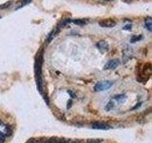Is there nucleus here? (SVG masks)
Here are the masks:
<instances>
[{"mask_svg": "<svg viewBox=\"0 0 152 143\" xmlns=\"http://www.w3.org/2000/svg\"><path fill=\"white\" fill-rule=\"evenodd\" d=\"M112 85H113V83L110 82V81H101V82H98L97 84L95 85L94 90L96 92H102V91L109 89Z\"/></svg>", "mask_w": 152, "mask_h": 143, "instance_id": "1", "label": "nucleus"}, {"mask_svg": "<svg viewBox=\"0 0 152 143\" xmlns=\"http://www.w3.org/2000/svg\"><path fill=\"white\" fill-rule=\"evenodd\" d=\"M99 25L103 27V28H112V27L116 25V21L114 19H110V18L104 19L99 21Z\"/></svg>", "mask_w": 152, "mask_h": 143, "instance_id": "2", "label": "nucleus"}, {"mask_svg": "<svg viewBox=\"0 0 152 143\" xmlns=\"http://www.w3.org/2000/svg\"><path fill=\"white\" fill-rule=\"evenodd\" d=\"M119 64H120V61L118 59H111L106 63V65L104 68H105L106 70H113L118 67Z\"/></svg>", "mask_w": 152, "mask_h": 143, "instance_id": "3", "label": "nucleus"}, {"mask_svg": "<svg viewBox=\"0 0 152 143\" xmlns=\"http://www.w3.org/2000/svg\"><path fill=\"white\" fill-rule=\"evenodd\" d=\"M91 128L96 129V130H108L110 129V126L103 122H94L91 124Z\"/></svg>", "mask_w": 152, "mask_h": 143, "instance_id": "4", "label": "nucleus"}, {"mask_svg": "<svg viewBox=\"0 0 152 143\" xmlns=\"http://www.w3.org/2000/svg\"><path fill=\"white\" fill-rule=\"evenodd\" d=\"M96 46H97L98 49L101 51L102 53H106L108 52L109 47H108V44L106 43V41H104V40H101V41H99L97 44H96Z\"/></svg>", "mask_w": 152, "mask_h": 143, "instance_id": "5", "label": "nucleus"}, {"mask_svg": "<svg viewBox=\"0 0 152 143\" xmlns=\"http://www.w3.org/2000/svg\"><path fill=\"white\" fill-rule=\"evenodd\" d=\"M32 2V0H19L18 2L16 3V6H15V10H18L20 8H22V7L28 5L29 3Z\"/></svg>", "mask_w": 152, "mask_h": 143, "instance_id": "6", "label": "nucleus"}, {"mask_svg": "<svg viewBox=\"0 0 152 143\" xmlns=\"http://www.w3.org/2000/svg\"><path fill=\"white\" fill-rule=\"evenodd\" d=\"M72 22L76 24V25H85V24L88 22V19H75Z\"/></svg>", "mask_w": 152, "mask_h": 143, "instance_id": "7", "label": "nucleus"}, {"mask_svg": "<svg viewBox=\"0 0 152 143\" xmlns=\"http://www.w3.org/2000/svg\"><path fill=\"white\" fill-rule=\"evenodd\" d=\"M114 98L118 101V102H124L126 100V95H124V94H120V95H116V96H114Z\"/></svg>", "mask_w": 152, "mask_h": 143, "instance_id": "8", "label": "nucleus"}, {"mask_svg": "<svg viewBox=\"0 0 152 143\" xmlns=\"http://www.w3.org/2000/svg\"><path fill=\"white\" fill-rule=\"evenodd\" d=\"M146 28L148 29V31H151L152 30V21H151V18H147V20L146 21Z\"/></svg>", "mask_w": 152, "mask_h": 143, "instance_id": "9", "label": "nucleus"}, {"mask_svg": "<svg viewBox=\"0 0 152 143\" xmlns=\"http://www.w3.org/2000/svg\"><path fill=\"white\" fill-rule=\"evenodd\" d=\"M141 39H142V35H134V36H132V38H131L130 41L133 43V42L139 41V40H141Z\"/></svg>", "mask_w": 152, "mask_h": 143, "instance_id": "10", "label": "nucleus"}, {"mask_svg": "<svg viewBox=\"0 0 152 143\" xmlns=\"http://www.w3.org/2000/svg\"><path fill=\"white\" fill-rule=\"evenodd\" d=\"M4 141H5V135L3 133L0 132V143H3Z\"/></svg>", "mask_w": 152, "mask_h": 143, "instance_id": "11", "label": "nucleus"}, {"mask_svg": "<svg viewBox=\"0 0 152 143\" xmlns=\"http://www.w3.org/2000/svg\"><path fill=\"white\" fill-rule=\"evenodd\" d=\"M68 94L70 95L71 98H75V97H76V94H75L73 93V92L71 91V90H68Z\"/></svg>", "mask_w": 152, "mask_h": 143, "instance_id": "12", "label": "nucleus"}, {"mask_svg": "<svg viewBox=\"0 0 152 143\" xmlns=\"http://www.w3.org/2000/svg\"><path fill=\"white\" fill-rule=\"evenodd\" d=\"M112 107H113V103H112V101H110L109 103L108 104V106L106 107V110L108 111V110H110V109H111Z\"/></svg>", "mask_w": 152, "mask_h": 143, "instance_id": "13", "label": "nucleus"}, {"mask_svg": "<svg viewBox=\"0 0 152 143\" xmlns=\"http://www.w3.org/2000/svg\"><path fill=\"white\" fill-rule=\"evenodd\" d=\"M26 143H38L36 140H35V139H33V138H32V139H30V140L29 141H27Z\"/></svg>", "mask_w": 152, "mask_h": 143, "instance_id": "14", "label": "nucleus"}, {"mask_svg": "<svg viewBox=\"0 0 152 143\" xmlns=\"http://www.w3.org/2000/svg\"><path fill=\"white\" fill-rule=\"evenodd\" d=\"M124 29H125V30H130L131 29V25H129H129H126L125 27H124Z\"/></svg>", "mask_w": 152, "mask_h": 143, "instance_id": "15", "label": "nucleus"}, {"mask_svg": "<svg viewBox=\"0 0 152 143\" xmlns=\"http://www.w3.org/2000/svg\"><path fill=\"white\" fill-rule=\"evenodd\" d=\"M1 124H2V120L0 119V125H1Z\"/></svg>", "mask_w": 152, "mask_h": 143, "instance_id": "16", "label": "nucleus"}, {"mask_svg": "<svg viewBox=\"0 0 152 143\" xmlns=\"http://www.w3.org/2000/svg\"><path fill=\"white\" fill-rule=\"evenodd\" d=\"M106 1H112V0H106Z\"/></svg>", "mask_w": 152, "mask_h": 143, "instance_id": "17", "label": "nucleus"}]
</instances>
